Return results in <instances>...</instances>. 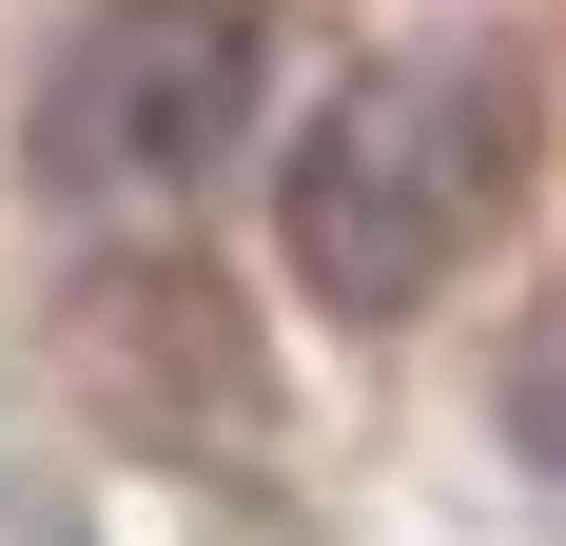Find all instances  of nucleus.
Returning a JSON list of instances; mask_svg holds the SVG:
<instances>
[{
  "label": "nucleus",
  "mask_w": 566,
  "mask_h": 546,
  "mask_svg": "<svg viewBox=\"0 0 566 546\" xmlns=\"http://www.w3.org/2000/svg\"><path fill=\"white\" fill-rule=\"evenodd\" d=\"M509 449L566 489V273L527 293V332H509Z\"/></svg>",
  "instance_id": "nucleus-2"
},
{
  "label": "nucleus",
  "mask_w": 566,
  "mask_h": 546,
  "mask_svg": "<svg viewBox=\"0 0 566 546\" xmlns=\"http://www.w3.org/2000/svg\"><path fill=\"white\" fill-rule=\"evenodd\" d=\"M509 176H527V59L489 40V20L352 59L333 98H313V137H293V176H274L293 293H313V313H352V332L430 313V293L489 254Z\"/></svg>",
  "instance_id": "nucleus-1"
}]
</instances>
